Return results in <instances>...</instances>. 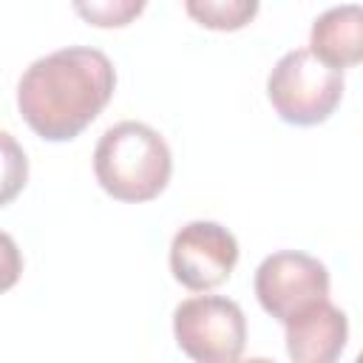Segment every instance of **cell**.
Wrapping results in <instances>:
<instances>
[{"mask_svg": "<svg viewBox=\"0 0 363 363\" xmlns=\"http://www.w3.org/2000/svg\"><path fill=\"white\" fill-rule=\"evenodd\" d=\"M116 68L99 48L68 45L34 60L17 82V108L45 142L77 139L111 102Z\"/></svg>", "mask_w": 363, "mask_h": 363, "instance_id": "1", "label": "cell"}, {"mask_svg": "<svg viewBox=\"0 0 363 363\" xmlns=\"http://www.w3.org/2000/svg\"><path fill=\"white\" fill-rule=\"evenodd\" d=\"M173 170L167 142L145 122H119L108 128L94 150V173L99 187L116 201L142 204L156 199Z\"/></svg>", "mask_w": 363, "mask_h": 363, "instance_id": "2", "label": "cell"}, {"mask_svg": "<svg viewBox=\"0 0 363 363\" xmlns=\"http://www.w3.org/2000/svg\"><path fill=\"white\" fill-rule=\"evenodd\" d=\"M267 96L289 125L326 122L343 96V71L318 60L309 48L286 51L267 77Z\"/></svg>", "mask_w": 363, "mask_h": 363, "instance_id": "3", "label": "cell"}, {"mask_svg": "<svg viewBox=\"0 0 363 363\" xmlns=\"http://www.w3.org/2000/svg\"><path fill=\"white\" fill-rule=\"evenodd\" d=\"M173 335L179 349L199 363H233L247 343V318L230 298L196 295L176 306Z\"/></svg>", "mask_w": 363, "mask_h": 363, "instance_id": "4", "label": "cell"}, {"mask_svg": "<svg viewBox=\"0 0 363 363\" xmlns=\"http://www.w3.org/2000/svg\"><path fill=\"white\" fill-rule=\"evenodd\" d=\"M255 295L275 320H289L303 306L329 298V269L298 250L267 255L255 269Z\"/></svg>", "mask_w": 363, "mask_h": 363, "instance_id": "5", "label": "cell"}, {"mask_svg": "<svg viewBox=\"0 0 363 363\" xmlns=\"http://www.w3.org/2000/svg\"><path fill=\"white\" fill-rule=\"evenodd\" d=\"M238 261L235 235L216 221L184 224L170 244V272L173 278L193 289L207 292L221 286Z\"/></svg>", "mask_w": 363, "mask_h": 363, "instance_id": "6", "label": "cell"}, {"mask_svg": "<svg viewBox=\"0 0 363 363\" xmlns=\"http://www.w3.org/2000/svg\"><path fill=\"white\" fill-rule=\"evenodd\" d=\"M286 329V354L295 363H332L340 357L349 340V320L346 312L337 309L329 298H320L289 320Z\"/></svg>", "mask_w": 363, "mask_h": 363, "instance_id": "7", "label": "cell"}, {"mask_svg": "<svg viewBox=\"0 0 363 363\" xmlns=\"http://www.w3.org/2000/svg\"><path fill=\"white\" fill-rule=\"evenodd\" d=\"M309 51L326 65L343 71L363 57V11L357 3L323 11L309 31Z\"/></svg>", "mask_w": 363, "mask_h": 363, "instance_id": "8", "label": "cell"}, {"mask_svg": "<svg viewBox=\"0 0 363 363\" xmlns=\"http://www.w3.org/2000/svg\"><path fill=\"white\" fill-rule=\"evenodd\" d=\"M184 9L210 31H238L258 14V0H184Z\"/></svg>", "mask_w": 363, "mask_h": 363, "instance_id": "9", "label": "cell"}, {"mask_svg": "<svg viewBox=\"0 0 363 363\" xmlns=\"http://www.w3.org/2000/svg\"><path fill=\"white\" fill-rule=\"evenodd\" d=\"M71 3L74 11L88 26L96 28H122L133 23L147 6V0H71Z\"/></svg>", "mask_w": 363, "mask_h": 363, "instance_id": "10", "label": "cell"}, {"mask_svg": "<svg viewBox=\"0 0 363 363\" xmlns=\"http://www.w3.org/2000/svg\"><path fill=\"white\" fill-rule=\"evenodd\" d=\"M26 182H28L26 150L11 133L0 130V207L14 201L23 193Z\"/></svg>", "mask_w": 363, "mask_h": 363, "instance_id": "11", "label": "cell"}, {"mask_svg": "<svg viewBox=\"0 0 363 363\" xmlns=\"http://www.w3.org/2000/svg\"><path fill=\"white\" fill-rule=\"evenodd\" d=\"M23 275V252L17 241L0 230V292L11 289Z\"/></svg>", "mask_w": 363, "mask_h": 363, "instance_id": "12", "label": "cell"}]
</instances>
